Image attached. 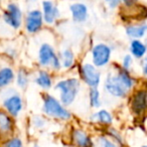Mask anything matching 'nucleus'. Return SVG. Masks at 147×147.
Listing matches in <instances>:
<instances>
[{
  "instance_id": "f257e3e1",
  "label": "nucleus",
  "mask_w": 147,
  "mask_h": 147,
  "mask_svg": "<svg viewBox=\"0 0 147 147\" xmlns=\"http://www.w3.org/2000/svg\"><path fill=\"white\" fill-rule=\"evenodd\" d=\"M133 84L132 79L126 71H120L117 77L107 79L106 89L110 94L117 97H124Z\"/></svg>"
},
{
  "instance_id": "f03ea898",
  "label": "nucleus",
  "mask_w": 147,
  "mask_h": 147,
  "mask_svg": "<svg viewBox=\"0 0 147 147\" xmlns=\"http://www.w3.org/2000/svg\"><path fill=\"white\" fill-rule=\"evenodd\" d=\"M57 89L61 91V101L65 105L71 104L76 97L79 90V82L76 79H69L59 82L57 85Z\"/></svg>"
},
{
  "instance_id": "7ed1b4c3",
  "label": "nucleus",
  "mask_w": 147,
  "mask_h": 147,
  "mask_svg": "<svg viewBox=\"0 0 147 147\" xmlns=\"http://www.w3.org/2000/svg\"><path fill=\"white\" fill-rule=\"evenodd\" d=\"M43 109L47 114L59 117L61 119H69L71 117V114L63 107H61L59 103L51 96H47V98L45 99Z\"/></svg>"
},
{
  "instance_id": "20e7f679",
  "label": "nucleus",
  "mask_w": 147,
  "mask_h": 147,
  "mask_svg": "<svg viewBox=\"0 0 147 147\" xmlns=\"http://www.w3.org/2000/svg\"><path fill=\"white\" fill-rule=\"evenodd\" d=\"M39 61L43 65H47L51 63H53L55 67L57 69L59 67V59H57L55 53H53V49L49 45H43L40 47V51H39Z\"/></svg>"
},
{
  "instance_id": "39448f33",
  "label": "nucleus",
  "mask_w": 147,
  "mask_h": 147,
  "mask_svg": "<svg viewBox=\"0 0 147 147\" xmlns=\"http://www.w3.org/2000/svg\"><path fill=\"white\" fill-rule=\"evenodd\" d=\"M110 59V49L105 45H98L93 49V61L98 67L104 65Z\"/></svg>"
},
{
  "instance_id": "423d86ee",
  "label": "nucleus",
  "mask_w": 147,
  "mask_h": 147,
  "mask_svg": "<svg viewBox=\"0 0 147 147\" xmlns=\"http://www.w3.org/2000/svg\"><path fill=\"white\" fill-rule=\"evenodd\" d=\"M4 19L9 25H11L14 28L19 27L21 22V12L16 4L11 3L8 5L7 11L4 14Z\"/></svg>"
},
{
  "instance_id": "0eeeda50",
  "label": "nucleus",
  "mask_w": 147,
  "mask_h": 147,
  "mask_svg": "<svg viewBox=\"0 0 147 147\" xmlns=\"http://www.w3.org/2000/svg\"><path fill=\"white\" fill-rule=\"evenodd\" d=\"M83 77L87 84H89L92 87H97L100 82V75L98 71L95 69V67L91 65H85L82 67Z\"/></svg>"
},
{
  "instance_id": "6e6552de",
  "label": "nucleus",
  "mask_w": 147,
  "mask_h": 147,
  "mask_svg": "<svg viewBox=\"0 0 147 147\" xmlns=\"http://www.w3.org/2000/svg\"><path fill=\"white\" fill-rule=\"evenodd\" d=\"M146 108H147V92L139 91L133 97L132 109L135 113L140 114Z\"/></svg>"
},
{
  "instance_id": "1a4fd4ad",
  "label": "nucleus",
  "mask_w": 147,
  "mask_h": 147,
  "mask_svg": "<svg viewBox=\"0 0 147 147\" xmlns=\"http://www.w3.org/2000/svg\"><path fill=\"white\" fill-rule=\"evenodd\" d=\"M41 13L38 10L29 12L26 19V28L29 32H35L41 26Z\"/></svg>"
},
{
  "instance_id": "9d476101",
  "label": "nucleus",
  "mask_w": 147,
  "mask_h": 147,
  "mask_svg": "<svg viewBox=\"0 0 147 147\" xmlns=\"http://www.w3.org/2000/svg\"><path fill=\"white\" fill-rule=\"evenodd\" d=\"M5 107L7 108V110L9 111V113L12 115H17L18 112L21 110V100L19 97L17 96H13L10 97L9 99H7L4 102Z\"/></svg>"
},
{
  "instance_id": "9b49d317",
  "label": "nucleus",
  "mask_w": 147,
  "mask_h": 147,
  "mask_svg": "<svg viewBox=\"0 0 147 147\" xmlns=\"http://www.w3.org/2000/svg\"><path fill=\"white\" fill-rule=\"evenodd\" d=\"M71 10L73 12L74 19L77 21H84L87 18V7L82 3H76L71 6Z\"/></svg>"
},
{
  "instance_id": "f8f14e48",
  "label": "nucleus",
  "mask_w": 147,
  "mask_h": 147,
  "mask_svg": "<svg viewBox=\"0 0 147 147\" xmlns=\"http://www.w3.org/2000/svg\"><path fill=\"white\" fill-rule=\"evenodd\" d=\"M73 137H74V140H75V143L79 147H92L93 143L91 141V139L84 132H82V131L76 130L74 132Z\"/></svg>"
},
{
  "instance_id": "ddd939ff",
  "label": "nucleus",
  "mask_w": 147,
  "mask_h": 147,
  "mask_svg": "<svg viewBox=\"0 0 147 147\" xmlns=\"http://www.w3.org/2000/svg\"><path fill=\"white\" fill-rule=\"evenodd\" d=\"M43 9H45V21L49 23H51L53 19L57 17V10L55 6H53V2H43Z\"/></svg>"
},
{
  "instance_id": "4468645a",
  "label": "nucleus",
  "mask_w": 147,
  "mask_h": 147,
  "mask_svg": "<svg viewBox=\"0 0 147 147\" xmlns=\"http://www.w3.org/2000/svg\"><path fill=\"white\" fill-rule=\"evenodd\" d=\"M131 51L136 57H141L146 51V47L139 40H133L131 42Z\"/></svg>"
},
{
  "instance_id": "2eb2a0df",
  "label": "nucleus",
  "mask_w": 147,
  "mask_h": 147,
  "mask_svg": "<svg viewBox=\"0 0 147 147\" xmlns=\"http://www.w3.org/2000/svg\"><path fill=\"white\" fill-rule=\"evenodd\" d=\"M147 25H139V26H130L127 28V34L132 37H141L146 33Z\"/></svg>"
},
{
  "instance_id": "dca6fc26",
  "label": "nucleus",
  "mask_w": 147,
  "mask_h": 147,
  "mask_svg": "<svg viewBox=\"0 0 147 147\" xmlns=\"http://www.w3.org/2000/svg\"><path fill=\"white\" fill-rule=\"evenodd\" d=\"M13 79V71L10 69H3L0 71V87L6 86Z\"/></svg>"
},
{
  "instance_id": "f3484780",
  "label": "nucleus",
  "mask_w": 147,
  "mask_h": 147,
  "mask_svg": "<svg viewBox=\"0 0 147 147\" xmlns=\"http://www.w3.org/2000/svg\"><path fill=\"white\" fill-rule=\"evenodd\" d=\"M11 127H12V124H11V120L9 119V117L3 112H0V131L8 132L9 130H11Z\"/></svg>"
},
{
  "instance_id": "a211bd4d",
  "label": "nucleus",
  "mask_w": 147,
  "mask_h": 147,
  "mask_svg": "<svg viewBox=\"0 0 147 147\" xmlns=\"http://www.w3.org/2000/svg\"><path fill=\"white\" fill-rule=\"evenodd\" d=\"M36 83L39 86L42 87V88H49L51 85V78H49V75L47 73H45V71H40L39 77L36 79Z\"/></svg>"
},
{
  "instance_id": "6ab92c4d",
  "label": "nucleus",
  "mask_w": 147,
  "mask_h": 147,
  "mask_svg": "<svg viewBox=\"0 0 147 147\" xmlns=\"http://www.w3.org/2000/svg\"><path fill=\"white\" fill-rule=\"evenodd\" d=\"M63 65L65 67H69L73 65V61H74V55H73V53L69 49L65 51L63 53Z\"/></svg>"
},
{
  "instance_id": "aec40b11",
  "label": "nucleus",
  "mask_w": 147,
  "mask_h": 147,
  "mask_svg": "<svg viewBox=\"0 0 147 147\" xmlns=\"http://www.w3.org/2000/svg\"><path fill=\"white\" fill-rule=\"evenodd\" d=\"M97 117H98L101 122L105 123V124H110L112 122V117H111V115L107 111H100L98 113V115H97Z\"/></svg>"
},
{
  "instance_id": "412c9836",
  "label": "nucleus",
  "mask_w": 147,
  "mask_h": 147,
  "mask_svg": "<svg viewBox=\"0 0 147 147\" xmlns=\"http://www.w3.org/2000/svg\"><path fill=\"white\" fill-rule=\"evenodd\" d=\"M90 97H91V104L94 107H98L100 106V99H99V92L96 89H92L90 93Z\"/></svg>"
},
{
  "instance_id": "4be33fe9",
  "label": "nucleus",
  "mask_w": 147,
  "mask_h": 147,
  "mask_svg": "<svg viewBox=\"0 0 147 147\" xmlns=\"http://www.w3.org/2000/svg\"><path fill=\"white\" fill-rule=\"evenodd\" d=\"M17 80H18V84L20 85L21 87H24L27 82L26 75H25L24 73H22V71H20V73L18 74V79H17Z\"/></svg>"
},
{
  "instance_id": "5701e85b",
  "label": "nucleus",
  "mask_w": 147,
  "mask_h": 147,
  "mask_svg": "<svg viewBox=\"0 0 147 147\" xmlns=\"http://www.w3.org/2000/svg\"><path fill=\"white\" fill-rule=\"evenodd\" d=\"M6 147H22V144H21V141L19 139H12L10 140L8 143H7Z\"/></svg>"
},
{
  "instance_id": "b1692460",
  "label": "nucleus",
  "mask_w": 147,
  "mask_h": 147,
  "mask_svg": "<svg viewBox=\"0 0 147 147\" xmlns=\"http://www.w3.org/2000/svg\"><path fill=\"white\" fill-rule=\"evenodd\" d=\"M101 142H102L103 147H117L116 145H114L111 141H109L108 139H106V138L101 139Z\"/></svg>"
},
{
  "instance_id": "393cba45",
  "label": "nucleus",
  "mask_w": 147,
  "mask_h": 147,
  "mask_svg": "<svg viewBox=\"0 0 147 147\" xmlns=\"http://www.w3.org/2000/svg\"><path fill=\"white\" fill-rule=\"evenodd\" d=\"M130 63H131V57L129 55H126V57L124 59V63H123L125 69H128L130 67Z\"/></svg>"
},
{
  "instance_id": "a878e982",
  "label": "nucleus",
  "mask_w": 147,
  "mask_h": 147,
  "mask_svg": "<svg viewBox=\"0 0 147 147\" xmlns=\"http://www.w3.org/2000/svg\"><path fill=\"white\" fill-rule=\"evenodd\" d=\"M143 71H144L145 76L147 77V59H145L143 61Z\"/></svg>"
},
{
  "instance_id": "bb28decb",
  "label": "nucleus",
  "mask_w": 147,
  "mask_h": 147,
  "mask_svg": "<svg viewBox=\"0 0 147 147\" xmlns=\"http://www.w3.org/2000/svg\"><path fill=\"white\" fill-rule=\"evenodd\" d=\"M143 147H147V145H146V146H143Z\"/></svg>"
},
{
  "instance_id": "cd10ccee",
  "label": "nucleus",
  "mask_w": 147,
  "mask_h": 147,
  "mask_svg": "<svg viewBox=\"0 0 147 147\" xmlns=\"http://www.w3.org/2000/svg\"><path fill=\"white\" fill-rule=\"evenodd\" d=\"M35 147H38V146H35Z\"/></svg>"
}]
</instances>
